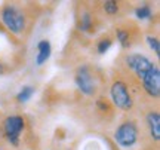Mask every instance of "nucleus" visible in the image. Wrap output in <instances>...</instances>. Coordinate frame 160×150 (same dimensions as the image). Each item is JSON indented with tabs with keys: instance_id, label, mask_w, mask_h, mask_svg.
<instances>
[{
	"instance_id": "obj_1",
	"label": "nucleus",
	"mask_w": 160,
	"mask_h": 150,
	"mask_svg": "<svg viewBox=\"0 0 160 150\" xmlns=\"http://www.w3.org/2000/svg\"><path fill=\"white\" fill-rule=\"evenodd\" d=\"M2 21L6 25V28L11 30L12 33H15V34L22 33L24 28H25L24 13L18 8H15L12 5H8L3 8V11H2Z\"/></svg>"
},
{
	"instance_id": "obj_2",
	"label": "nucleus",
	"mask_w": 160,
	"mask_h": 150,
	"mask_svg": "<svg viewBox=\"0 0 160 150\" xmlns=\"http://www.w3.org/2000/svg\"><path fill=\"white\" fill-rule=\"evenodd\" d=\"M114 138L117 141V144H120L122 147H131V146H133L138 140L137 125L133 122H125V123H122L117 128V131H116Z\"/></svg>"
},
{
	"instance_id": "obj_3",
	"label": "nucleus",
	"mask_w": 160,
	"mask_h": 150,
	"mask_svg": "<svg viewBox=\"0 0 160 150\" xmlns=\"http://www.w3.org/2000/svg\"><path fill=\"white\" fill-rule=\"evenodd\" d=\"M111 98H113V103L117 107L123 110H129L133 106V101H132L131 94L128 91V86L120 80L114 82L113 86H111Z\"/></svg>"
},
{
	"instance_id": "obj_4",
	"label": "nucleus",
	"mask_w": 160,
	"mask_h": 150,
	"mask_svg": "<svg viewBox=\"0 0 160 150\" xmlns=\"http://www.w3.org/2000/svg\"><path fill=\"white\" fill-rule=\"evenodd\" d=\"M126 64H128L129 69L135 71V75L139 79H142L144 76L156 65L154 63H151L148 58L141 55V54H131L129 57L126 58Z\"/></svg>"
},
{
	"instance_id": "obj_5",
	"label": "nucleus",
	"mask_w": 160,
	"mask_h": 150,
	"mask_svg": "<svg viewBox=\"0 0 160 150\" xmlns=\"http://www.w3.org/2000/svg\"><path fill=\"white\" fill-rule=\"evenodd\" d=\"M24 125H25V122L21 116H9L3 123L6 137L13 146H18L19 143V134L24 129Z\"/></svg>"
},
{
	"instance_id": "obj_6",
	"label": "nucleus",
	"mask_w": 160,
	"mask_h": 150,
	"mask_svg": "<svg viewBox=\"0 0 160 150\" xmlns=\"http://www.w3.org/2000/svg\"><path fill=\"white\" fill-rule=\"evenodd\" d=\"M141 80H142L144 89H145L151 97H159L160 95V71H159V67H157V65H154Z\"/></svg>"
},
{
	"instance_id": "obj_7",
	"label": "nucleus",
	"mask_w": 160,
	"mask_h": 150,
	"mask_svg": "<svg viewBox=\"0 0 160 150\" xmlns=\"http://www.w3.org/2000/svg\"><path fill=\"white\" fill-rule=\"evenodd\" d=\"M76 83L79 89L86 95H92L95 92V85H93V80H92V76L89 73L88 67H82L79 69L77 75H76Z\"/></svg>"
},
{
	"instance_id": "obj_8",
	"label": "nucleus",
	"mask_w": 160,
	"mask_h": 150,
	"mask_svg": "<svg viewBox=\"0 0 160 150\" xmlns=\"http://www.w3.org/2000/svg\"><path fill=\"white\" fill-rule=\"evenodd\" d=\"M147 122H148L151 137L157 141V140L160 138V115L157 111H151V113H148V116H147Z\"/></svg>"
},
{
	"instance_id": "obj_9",
	"label": "nucleus",
	"mask_w": 160,
	"mask_h": 150,
	"mask_svg": "<svg viewBox=\"0 0 160 150\" xmlns=\"http://www.w3.org/2000/svg\"><path fill=\"white\" fill-rule=\"evenodd\" d=\"M37 58H36V64L42 65L43 63H46V59L51 57V43L48 40H40L37 45Z\"/></svg>"
},
{
	"instance_id": "obj_10",
	"label": "nucleus",
	"mask_w": 160,
	"mask_h": 150,
	"mask_svg": "<svg viewBox=\"0 0 160 150\" xmlns=\"http://www.w3.org/2000/svg\"><path fill=\"white\" fill-rule=\"evenodd\" d=\"M33 94H34V88L33 86H24L22 89L19 91V94L17 95V100L19 103H25V101H28V100L31 98Z\"/></svg>"
},
{
	"instance_id": "obj_11",
	"label": "nucleus",
	"mask_w": 160,
	"mask_h": 150,
	"mask_svg": "<svg viewBox=\"0 0 160 150\" xmlns=\"http://www.w3.org/2000/svg\"><path fill=\"white\" fill-rule=\"evenodd\" d=\"M116 34H117V39H119V42H120V45H122V46H123V48L129 46V34L126 33L125 30L117 28Z\"/></svg>"
},
{
	"instance_id": "obj_12",
	"label": "nucleus",
	"mask_w": 160,
	"mask_h": 150,
	"mask_svg": "<svg viewBox=\"0 0 160 150\" xmlns=\"http://www.w3.org/2000/svg\"><path fill=\"white\" fill-rule=\"evenodd\" d=\"M135 15L139 19H147V18L151 17V9H150L148 6H141V8H138L137 11H135Z\"/></svg>"
},
{
	"instance_id": "obj_13",
	"label": "nucleus",
	"mask_w": 160,
	"mask_h": 150,
	"mask_svg": "<svg viewBox=\"0 0 160 150\" xmlns=\"http://www.w3.org/2000/svg\"><path fill=\"white\" fill-rule=\"evenodd\" d=\"M147 42H148V46L151 48L157 55H159L160 54V43H159V40H157L156 37H153V36H147Z\"/></svg>"
},
{
	"instance_id": "obj_14",
	"label": "nucleus",
	"mask_w": 160,
	"mask_h": 150,
	"mask_svg": "<svg viewBox=\"0 0 160 150\" xmlns=\"http://www.w3.org/2000/svg\"><path fill=\"white\" fill-rule=\"evenodd\" d=\"M104 9H105L107 13H111V15H113V13H117L119 6H117L116 2H111V0H110V2H105V3H104Z\"/></svg>"
},
{
	"instance_id": "obj_15",
	"label": "nucleus",
	"mask_w": 160,
	"mask_h": 150,
	"mask_svg": "<svg viewBox=\"0 0 160 150\" xmlns=\"http://www.w3.org/2000/svg\"><path fill=\"white\" fill-rule=\"evenodd\" d=\"M110 46H111V40L110 39H102L99 42V45H98V52L99 54H105L110 49Z\"/></svg>"
},
{
	"instance_id": "obj_16",
	"label": "nucleus",
	"mask_w": 160,
	"mask_h": 150,
	"mask_svg": "<svg viewBox=\"0 0 160 150\" xmlns=\"http://www.w3.org/2000/svg\"><path fill=\"white\" fill-rule=\"evenodd\" d=\"M80 28L83 30V31H88V30L91 28V15H89V13H85V15L82 17V24H80Z\"/></svg>"
},
{
	"instance_id": "obj_17",
	"label": "nucleus",
	"mask_w": 160,
	"mask_h": 150,
	"mask_svg": "<svg viewBox=\"0 0 160 150\" xmlns=\"http://www.w3.org/2000/svg\"><path fill=\"white\" fill-rule=\"evenodd\" d=\"M3 71H5V69H3V65H2V64H0V75H2V73H3Z\"/></svg>"
}]
</instances>
